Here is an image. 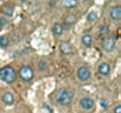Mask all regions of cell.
Returning <instances> with one entry per match:
<instances>
[{"mask_svg":"<svg viewBox=\"0 0 121 113\" xmlns=\"http://www.w3.org/2000/svg\"><path fill=\"white\" fill-rule=\"evenodd\" d=\"M55 98H56V101L62 105V106H68L71 104V100H73V94L71 92H69L68 90L65 88H59L56 91L55 93Z\"/></svg>","mask_w":121,"mask_h":113,"instance_id":"6da1fadb","label":"cell"},{"mask_svg":"<svg viewBox=\"0 0 121 113\" xmlns=\"http://www.w3.org/2000/svg\"><path fill=\"white\" fill-rule=\"evenodd\" d=\"M16 78H17V73L12 66H5L0 68V80L11 84L16 80Z\"/></svg>","mask_w":121,"mask_h":113,"instance_id":"7a4b0ae2","label":"cell"},{"mask_svg":"<svg viewBox=\"0 0 121 113\" xmlns=\"http://www.w3.org/2000/svg\"><path fill=\"white\" fill-rule=\"evenodd\" d=\"M19 77L24 81H30L33 79V71L30 66H23L19 70Z\"/></svg>","mask_w":121,"mask_h":113,"instance_id":"3957f363","label":"cell"},{"mask_svg":"<svg viewBox=\"0 0 121 113\" xmlns=\"http://www.w3.org/2000/svg\"><path fill=\"white\" fill-rule=\"evenodd\" d=\"M102 47L106 52H112L115 47V40L114 38L112 37H106L103 39V42H102Z\"/></svg>","mask_w":121,"mask_h":113,"instance_id":"277c9868","label":"cell"},{"mask_svg":"<svg viewBox=\"0 0 121 113\" xmlns=\"http://www.w3.org/2000/svg\"><path fill=\"white\" fill-rule=\"evenodd\" d=\"M77 77L81 81H87L90 78V71L88 70V67L86 66H81L77 70Z\"/></svg>","mask_w":121,"mask_h":113,"instance_id":"5b68a950","label":"cell"},{"mask_svg":"<svg viewBox=\"0 0 121 113\" xmlns=\"http://www.w3.org/2000/svg\"><path fill=\"white\" fill-rule=\"evenodd\" d=\"M94 100L93 99H90V98H88V97H84V98H82L81 100H80V106L83 108V109H86V111H90V109H93L94 108Z\"/></svg>","mask_w":121,"mask_h":113,"instance_id":"8992f818","label":"cell"},{"mask_svg":"<svg viewBox=\"0 0 121 113\" xmlns=\"http://www.w3.org/2000/svg\"><path fill=\"white\" fill-rule=\"evenodd\" d=\"M109 15L113 20L115 21H119L121 20V7L120 6H114L110 8V12H109Z\"/></svg>","mask_w":121,"mask_h":113,"instance_id":"52a82bcc","label":"cell"},{"mask_svg":"<svg viewBox=\"0 0 121 113\" xmlns=\"http://www.w3.org/2000/svg\"><path fill=\"white\" fill-rule=\"evenodd\" d=\"M59 48H60V51H62V53H64V54H68V53H71V52H73L71 45H70L68 41H63V42H60Z\"/></svg>","mask_w":121,"mask_h":113,"instance_id":"ba28073f","label":"cell"},{"mask_svg":"<svg viewBox=\"0 0 121 113\" xmlns=\"http://www.w3.org/2000/svg\"><path fill=\"white\" fill-rule=\"evenodd\" d=\"M99 72H100V74H102V75H107V74H109V72H110V66H109L107 63H102V64L99 65Z\"/></svg>","mask_w":121,"mask_h":113,"instance_id":"9c48e42d","label":"cell"},{"mask_svg":"<svg viewBox=\"0 0 121 113\" xmlns=\"http://www.w3.org/2000/svg\"><path fill=\"white\" fill-rule=\"evenodd\" d=\"M3 101L7 105H12L13 101H14V98H13V94L10 93V92H6L3 94Z\"/></svg>","mask_w":121,"mask_h":113,"instance_id":"30bf717a","label":"cell"},{"mask_svg":"<svg viewBox=\"0 0 121 113\" xmlns=\"http://www.w3.org/2000/svg\"><path fill=\"white\" fill-rule=\"evenodd\" d=\"M63 31H64V27H63V25H60V24H55L53 26H52V32L55 33V34H57V35H59V34H62L63 33Z\"/></svg>","mask_w":121,"mask_h":113,"instance_id":"8fae6325","label":"cell"},{"mask_svg":"<svg viewBox=\"0 0 121 113\" xmlns=\"http://www.w3.org/2000/svg\"><path fill=\"white\" fill-rule=\"evenodd\" d=\"M82 42H83V45H86V46H90V45L93 44V37H91L90 34H84V35L82 37Z\"/></svg>","mask_w":121,"mask_h":113,"instance_id":"7c38bea8","label":"cell"},{"mask_svg":"<svg viewBox=\"0 0 121 113\" xmlns=\"http://www.w3.org/2000/svg\"><path fill=\"white\" fill-rule=\"evenodd\" d=\"M9 44H10V40H9L7 37H5V35L0 37V46H1V47H7Z\"/></svg>","mask_w":121,"mask_h":113,"instance_id":"4fadbf2b","label":"cell"},{"mask_svg":"<svg viewBox=\"0 0 121 113\" xmlns=\"http://www.w3.org/2000/svg\"><path fill=\"white\" fill-rule=\"evenodd\" d=\"M3 12H4L7 17H11V15L13 14V8H12L11 6H9V5H5V6L3 7Z\"/></svg>","mask_w":121,"mask_h":113,"instance_id":"5bb4252c","label":"cell"},{"mask_svg":"<svg viewBox=\"0 0 121 113\" xmlns=\"http://www.w3.org/2000/svg\"><path fill=\"white\" fill-rule=\"evenodd\" d=\"M87 19H88L89 23H95V21L97 20V13H96V12H90V13L88 14Z\"/></svg>","mask_w":121,"mask_h":113,"instance_id":"9a60e30c","label":"cell"},{"mask_svg":"<svg viewBox=\"0 0 121 113\" xmlns=\"http://www.w3.org/2000/svg\"><path fill=\"white\" fill-rule=\"evenodd\" d=\"M76 21V15H74V14H69L68 17H67V19H65V23L68 24V25H71V24H74Z\"/></svg>","mask_w":121,"mask_h":113,"instance_id":"2e32d148","label":"cell"},{"mask_svg":"<svg viewBox=\"0 0 121 113\" xmlns=\"http://www.w3.org/2000/svg\"><path fill=\"white\" fill-rule=\"evenodd\" d=\"M62 5L65 6V7H74V6L77 5V1H74V0H73V1H63Z\"/></svg>","mask_w":121,"mask_h":113,"instance_id":"e0dca14e","label":"cell"},{"mask_svg":"<svg viewBox=\"0 0 121 113\" xmlns=\"http://www.w3.org/2000/svg\"><path fill=\"white\" fill-rule=\"evenodd\" d=\"M7 24H9V19H7V18H5V17L0 18V25H1V26H5V25H7Z\"/></svg>","mask_w":121,"mask_h":113,"instance_id":"ac0fdd59","label":"cell"},{"mask_svg":"<svg viewBox=\"0 0 121 113\" xmlns=\"http://www.w3.org/2000/svg\"><path fill=\"white\" fill-rule=\"evenodd\" d=\"M108 32H109V30H108L107 26H101V27H100V33H101V34H106V33H108Z\"/></svg>","mask_w":121,"mask_h":113,"instance_id":"d6986e66","label":"cell"},{"mask_svg":"<svg viewBox=\"0 0 121 113\" xmlns=\"http://www.w3.org/2000/svg\"><path fill=\"white\" fill-rule=\"evenodd\" d=\"M39 70L40 71H44V70H46V63L45 61H39Z\"/></svg>","mask_w":121,"mask_h":113,"instance_id":"ffe728a7","label":"cell"},{"mask_svg":"<svg viewBox=\"0 0 121 113\" xmlns=\"http://www.w3.org/2000/svg\"><path fill=\"white\" fill-rule=\"evenodd\" d=\"M100 105H101L102 108H107V107H108V104H107L106 100H101V101H100Z\"/></svg>","mask_w":121,"mask_h":113,"instance_id":"44dd1931","label":"cell"},{"mask_svg":"<svg viewBox=\"0 0 121 113\" xmlns=\"http://www.w3.org/2000/svg\"><path fill=\"white\" fill-rule=\"evenodd\" d=\"M114 113H121V106L116 105V107L114 108Z\"/></svg>","mask_w":121,"mask_h":113,"instance_id":"7402d4cb","label":"cell"}]
</instances>
